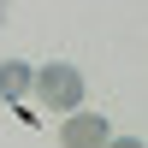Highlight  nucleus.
Wrapping results in <instances>:
<instances>
[{
  "mask_svg": "<svg viewBox=\"0 0 148 148\" xmlns=\"http://www.w3.org/2000/svg\"><path fill=\"white\" fill-rule=\"evenodd\" d=\"M30 89L42 95V107L77 113V107H83V71H77V65H42V71L30 77Z\"/></svg>",
  "mask_w": 148,
  "mask_h": 148,
  "instance_id": "1",
  "label": "nucleus"
},
{
  "mask_svg": "<svg viewBox=\"0 0 148 148\" xmlns=\"http://www.w3.org/2000/svg\"><path fill=\"white\" fill-rule=\"evenodd\" d=\"M107 142H113V125L101 113H71L59 125V148H107Z\"/></svg>",
  "mask_w": 148,
  "mask_h": 148,
  "instance_id": "2",
  "label": "nucleus"
},
{
  "mask_svg": "<svg viewBox=\"0 0 148 148\" xmlns=\"http://www.w3.org/2000/svg\"><path fill=\"white\" fill-rule=\"evenodd\" d=\"M30 77L36 71L24 65V59H6V65H0V101H24V95H30Z\"/></svg>",
  "mask_w": 148,
  "mask_h": 148,
  "instance_id": "3",
  "label": "nucleus"
},
{
  "mask_svg": "<svg viewBox=\"0 0 148 148\" xmlns=\"http://www.w3.org/2000/svg\"><path fill=\"white\" fill-rule=\"evenodd\" d=\"M107 148H142V136H119V142H107Z\"/></svg>",
  "mask_w": 148,
  "mask_h": 148,
  "instance_id": "4",
  "label": "nucleus"
},
{
  "mask_svg": "<svg viewBox=\"0 0 148 148\" xmlns=\"http://www.w3.org/2000/svg\"><path fill=\"white\" fill-rule=\"evenodd\" d=\"M0 18H6V0H0Z\"/></svg>",
  "mask_w": 148,
  "mask_h": 148,
  "instance_id": "5",
  "label": "nucleus"
}]
</instances>
